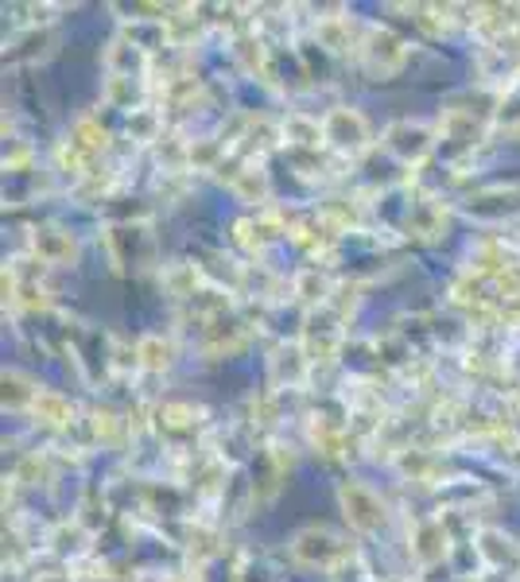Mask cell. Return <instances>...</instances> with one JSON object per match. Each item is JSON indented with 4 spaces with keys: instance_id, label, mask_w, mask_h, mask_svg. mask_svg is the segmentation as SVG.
Instances as JSON below:
<instances>
[{
    "instance_id": "6da1fadb",
    "label": "cell",
    "mask_w": 520,
    "mask_h": 582,
    "mask_svg": "<svg viewBox=\"0 0 520 582\" xmlns=\"http://www.w3.org/2000/svg\"><path fill=\"white\" fill-rule=\"evenodd\" d=\"M292 559L300 567H311V571H334V567L350 559V543L339 532H331V528L311 524L303 532H295Z\"/></svg>"
},
{
    "instance_id": "7a4b0ae2",
    "label": "cell",
    "mask_w": 520,
    "mask_h": 582,
    "mask_svg": "<svg viewBox=\"0 0 520 582\" xmlns=\"http://www.w3.org/2000/svg\"><path fill=\"white\" fill-rule=\"evenodd\" d=\"M339 501H342V512H346L350 528H357V532H377L388 517L385 501H381L370 486H362V481H342Z\"/></svg>"
},
{
    "instance_id": "3957f363",
    "label": "cell",
    "mask_w": 520,
    "mask_h": 582,
    "mask_svg": "<svg viewBox=\"0 0 520 582\" xmlns=\"http://www.w3.org/2000/svg\"><path fill=\"white\" fill-rule=\"evenodd\" d=\"M362 63L370 66V74H396L408 63V43L388 28H373L362 43Z\"/></svg>"
},
{
    "instance_id": "277c9868",
    "label": "cell",
    "mask_w": 520,
    "mask_h": 582,
    "mask_svg": "<svg viewBox=\"0 0 520 582\" xmlns=\"http://www.w3.org/2000/svg\"><path fill=\"white\" fill-rule=\"evenodd\" d=\"M323 136L326 144H334V148L342 152H362L365 144H370V125H365V117L357 110H334L323 117Z\"/></svg>"
},
{
    "instance_id": "5b68a950",
    "label": "cell",
    "mask_w": 520,
    "mask_h": 582,
    "mask_svg": "<svg viewBox=\"0 0 520 582\" xmlns=\"http://www.w3.org/2000/svg\"><path fill=\"white\" fill-rule=\"evenodd\" d=\"M28 245H32V257L40 260V264H71L74 252H79L74 237L66 233V229H59V226H40V229H32Z\"/></svg>"
},
{
    "instance_id": "8992f818",
    "label": "cell",
    "mask_w": 520,
    "mask_h": 582,
    "mask_svg": "<svg viewBox=\"0 0 520 582\" xmlns=\"http://www.w3.org/2000/svg\"><path fill=\"white\" fill-rule=\"evenodd\" d=\"M431 141H435L431 128H427V125H416V121H401V125H393V128L385 133V144H388V148H393L401 159H408V164H412V159H424L427 152H431Z\"/></svg>"
},
{
    "instance_id": "52a82bcc",
    "label": "cell",
    "mask_w": 520,
    "mask_h": 582,
    "mask_svg": "<svg viewBox=\"0 0 520 582\" xmlns=\"http://www.w3.org/2000/svg\"><path fill=\"white\" fill-rule=\"evenodd\" d=\"M71 148H79L82 156L86 159H94L97 152H105V144H110V136H105V128L97 125V121H90V117H82L79 125H74V133H71Z\"/></svg>"
},
{
    "instance_id": "ba28073f",
    "label": "cell",
    "mask_w": 520,
    "mask_h": 582,
    "mask_svg": "<svg viewBox=\"0 0 520 582\" xmlns=\"http://www.w3.org/2000/svg\"><path fill=\"white\" fill-rule=\"evenodd\" d=\"M32 412L43 419V424H51V427H66L74 419L71 401H63L59 393H40V396H35V404H32Z\"/></svg>"
},
{
    "instance_id": "9c48e42d",
    "label": "cell",
    "mask_w": 520,
    "mask_h": 582,
    "mask_svg": "<svg viewBox=\"0 0 520 582\" xmlns=\"http://www.w3.org/2000/svg\"><path fill=\"white\" fill-rule=\"evenodd\" d=\"M284 136H288V141H295V144H303V148H319V144L326 141L323 125H319V121H311V117H300V113L284 121Z\"/></svg>"
},
{
    "instance_id": "30bf717a",
    "label": "cell",
    "mask_w": 520,
    "mask_h": 582,
    "mask_svg": "<svg viewBox=\"0 0 520 582\" xmlns=\"http://www.w3.org/2000/svg\"><path fill=\"white\" fill-rule=\"evenodd\" d=\"M443 551H447V532H443V524H419L416 555L424 559V563H435V559H443Z\"/></svg>"
},
{
    "instance_id": "8fae6325",
    "label": "cell",
    "mask_w": 520,
    "mask_h": 582,
    "mask_svg": "<svg viewBox=\"0 0 520 582\" xmlns=\"http://www.w3.org/2000/svg\"><path fill=\"white\" fill-rule=\"evenodd\" d=\"M136 357H141L148 370H167L175 357V346L159 339V334H148V339H141V346H136Z\"/></svg>"
},
{
    "instance_id": "7c38bea8",
    "label": "cell",
    "mask_w": 520,
    "mask_h": 582,
    "mask_svg": "<svg viewBox=\"0 0 520 582\" xmlns=\"http://www.w3.org/2000/svg\"><path fill=\"white\" fill-rule=\"evenodd\" d=\"M35 396H40V388H32V381L24 377V373H4V404L9 408H24V404H35Z\"/></svg>"
},
{
    "instance_id": "4fadbf2b",
    "label": "cell",
    "mask_w": 520,
    "mask_h": 582,
    "mask_svg": "<svg viewBox=\"0 0 520 582\" xmlns=\"http://www.w3.org/2000/svg\"><path fill=\"white\" fill-rule=\"evenodd\" d=\"M167 288H171V295H179V300H187V295H195L198 288V272L195 264H171L167 268Z\"/></svg>"
},
{
    "instance_id": "5bb4252c",
    "label": "cell",
    "mask_w": 520,
    "mask_h": 582,
    "mask_svg": "<svg viewBox=\"0 0 520 582\" xmlns=\"http://www.w3.org/2000/svg\"><path fill=\"white\" fill-rule=\"evenodd\" d=\"M408 226L416 229V233H424V237H435L439 233V226H443V210L435 202H419L416 210L408 214Z\"/></svg>"
},
{
    "instance_id": "9a60e30c",
    "label": "cell",
    "mask_w": 520,
    "mask_h": 582,
    "mask_svg": "<svg viewBox=\"0 0 520 582\" xmlns=\"http://www.w3.org/2000/svg\"><path fill=\"white\" fill-rule=\"evenodd\" d=\"M315 35L331 51H339V55H342V51H350V28H346V20H323V24L315 28Z\"/></svg>"
},
{
    "instance_id": "2e32d148",
    "label": "cell",
    "mask_w": 520,
    "mask_h": 582,
    "mask_svg": "<svg viewBox=\"0 0 520 582\" xmlns=\"http://www.w3.org/2000/svg\"><path fill=\"white\" fill-rule=\"evenodd\" d=\"M233 190H237L241 198H249V202H257V198L264 195V175L252 172V167H245V172H237Z\"/></svg>"
}]
</instances>
